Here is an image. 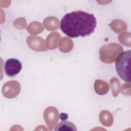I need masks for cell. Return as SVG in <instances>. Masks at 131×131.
<instances>
[{"label": "cell", "instance_id": "obj_1", "mask_svg": "<svg viewBox=\"0 0 131 131\" xmlns=\"http://www.w3.org/2000/svg\"><path fill=\"white\" fill-rule=\"evenodd\" d=\"M96 25L94 14L78 10L65 14L60 21V29L68 36L76 38L91 35Z\"/></svg>", "mask_w": 131, "mask_h": 131}, {"label": "cell", "instance_id": "obj_2", "mask_svg": "<svg viewBox=\"0 0 131 131\" xmlns=\"http://www.w3.org/2000/svg\"><path fill=\"white\" fill-rule=\"evenodd\" d=\"M131 51L127 50L121 53L115 61L116 70L118 76L125 82L130 81V58Z\"/></svg>", "mask_w": 131, "mask_h": 131}, {"label": "cell", "instance_id": "obj_3", "mask_svg": "<svg viewBox=\"0 0 131 131\" xmlns=\"http://www.w3.org/2000/svg\"><path fill=\"white\" fill-rule=\"evenodd\" d=\"M4 69L6 75L9 77H14L20 72L22 69V64L17 59L10 58L5 61Z\"/></svg>", "mask_w": 131, "mask_h": 131}, {"label": "cell", "instance_id": "obj_4", "mask_svg": "<svg viewBox=\"0 0 131 131\" xmlns=\"http://www.w3.org/2000/svg\"><path fill=\"white\" fill-rule=\"evenodd\" d=\"M55 130H77L76 126L72 122L69 121H63L57 124L55 128Z\"/></svg>", "mask_w": 131, "mask_h": 131}, {"label": "cell", "instance_id": "obj_5", "mask_svg": "<svg viewBox=\"0 0 131 131\" xmlns=\"http://www.w3.org/2000/svg\"><path fill=\"white\" fill-rule=\"evenodd\" d=\"M68 117V115L67 114L61 113L60 114V118L62 121H64V120H67Z\"/></svg>", "mask_w": 131, "mask_h": 131}]
</instances>
